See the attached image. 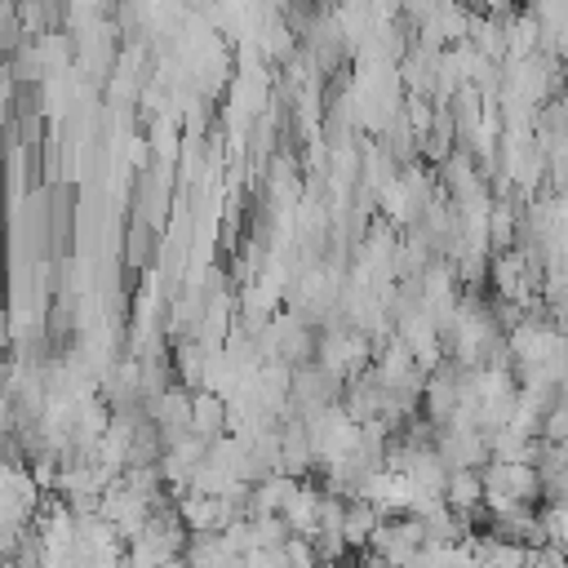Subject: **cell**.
<instances>
[{"label":"cell","mask_w":568,"mask_h":568,"mask_svg":"<svg viewBox=\"0 0 568 568\" xmlns=\"http://www.w3.org/2000/svg\"><path fill=\"white\" fill-rule=\"evenodd\" d=\"M422 546H426V528H422V519H417V515L382 519V524H377V532H373V541H368V550H373L377 559L395 564V568H408V564L422 555Z\"/></svg>","instance_id":"obj_1"},{"label":"cell","mask_w":568,"mask_h":568,"mask_svg":"<svg viewBox=\"0 0 568 568\" xmlns=\"http://www.w3.org/2000/svg\"><path fill=\"white\" fill-rule=\"evenodd\" d=\"M470 555L479 568H528V546L524 541H510L501 532H488V537H466Z\"/></svg>","instance_id":"obj_2"},{"label":"cell","mask_w":568,"mask_h":568,"mask_svg":"<svg viewBox=\"0 0 568 568\" xmlns=\"http://www.w3.org/2000/svg\"><path fill=\"white\" fill-rule=\"evenodd\" d=\"M382 519H386V515H382L368 497H351V501H346V524H342L346 550H368V541H373V532H377Z\"/></svg>","instance_id":"obj_3"},{"label":"cell","mask_w":568,"mask_h":568,"mask_svg":"<svg viewBox=\"0 0 568 568\" xmlns=\"http://www.w3.org/2000/svg\"><path fill=\"white\" fill-rule=\"evenodd\" d=\"M444 501L457 510V515H475V506H484V470H448V484H444Z\"/></svg>","instance_id":"obj_4"},{"label":"cell","mask_w":568,"mask_h":568,"mask_svg":"<svg viewBox=\"0 0 568 568\" xmlns=\"http://www.w3.org/2000/svg\"><path fill=\"white\" fill-rule=\"evenodd\" d=\"M320 497H324V488H311V484H302L293 493V501L284 506V524H288L293 537H311L315 541V532H320Z\"/></svg>","instance_id":"obj_5"},{"label":"cell","mask_w":568,"mask_h":568,"mask_svg":"<svg viewBox=\"0 0 568 568\" xmlns=\"http://www.w3.org/2000/svg\"><path fill=\"white\" fill-rule=\"evenodd\" d=\"M222 422H226V408H222L217 395H200V399L191 404V426H195L200 435H217Z\"/></svg>","instance_id":"obj_6"},{"label":"cell","mask_w":568,"mask_h":568,"mask_svg":"<svg viewBox=\"0 0 568 568\" xmlns=\"http://www.w3.org/2000/svg\"><path fill=\"white\" fill-rule=\"evenodd\" d=\"M280 550H284V568H320L324 564L311 537H288Z\"/></svg>","instance_id":"obj_7"},{"label":"cell","mask_w":568,"mask_h":568,"mask_svg":"<svg viewBox=\"0 0 568 568\" xmlns=\"http://www.w3.org/2000/svg\"><path fill=\"white\" fill-rule=\"evenodd\" d=\"M355 568H395V564H386V559H377L373 550H364V564H355Z\"/></svg>","instance_id":"obj_8"},{"label":"cell","mask_w":568,"mask_h":568,"mask_svg":"<svg viewBox=\"0 0 568 568\" xmlns=\"http://www.w3.org/2000/svg\"><path fill=\"white\" fill-rule=\"evenodd\" d=\"M320 568H351L346 559H328V564H320Z\"/></svg>","instance_id":"obj_9"}]
</instances>
